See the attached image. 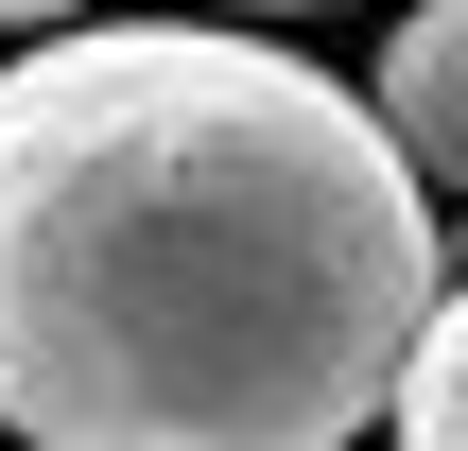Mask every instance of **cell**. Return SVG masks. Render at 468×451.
<instances>
[{
	"instance_id": "obj_1",
	"label": "cell",
	"mask_w": 468,
	"mask_h": 451,
	"mask_svg": "<svg viewBox=\"0 0 468 451\" xmlns=\"http://www.w3.org/2000/svg\"><path fill=\"white\" fill-rule=\"evenodd\" d=\"M434 295V191L313 52L243 17H69L0 52L17 451H347Z\"/></svg>"
},
{
	"instance_id": "obj_2",
	"label": "cell",
	"mask_w": 468,
	"mask_h": 451,
	"mask_svg": "<svg viewBox=\"0 0 468 451\" xmlns=\"http://www.w3.org/2000/svg\"><path fill=\"white\" fill-rule=\"evenodd\" d=\"M365 104H382L399 174L468 209V0H417V17L382 35V87H365Z\"/></svg>"
},
{
	"instance_id": "obj_3",
	"label": "cell",
	"mask_w": 468,
	"mask_h": 451,
	"mask_svg": "<svg viewBox=\"0 0 468 451\" xmlns=\"http://www.w3.org/2000/svg\"><path fill=\"white\" fill-rule=\"evenodd\" d=\"M382 435L399 451H468V261L434 295V330H417V365H399V400H382Z\"/></svg>"
},
{
	"instance_id": "obj_4",
	"label": "cell",
	"mask_w": 468,
	"mask_h": 451,
	"mask_svg": "<svg viewBox=\"0 0 468 451\" xmlns=\"http://www.w3.org/2000/svg\"><path fill=\"white\" fill-rule=\"evenodd\" d=\"M69 17H87V0H0V35H17V52H35V35H69Z\"/></svg>"
},
{
	"instance_id": "obj_5",
	"label": "cell",
	"mask_w": 468,
	"mask_h": 451,
	"mask_svg": "<svg viewBox=\"0 0 468 451\" xmlns=\"http://www.w3.org/2000/svg\"><path fill=\"white\" fill-rule=\"evenodd\" d=\"M226 17H313V0H226Z\"/></svg>"
}]
</instances>
